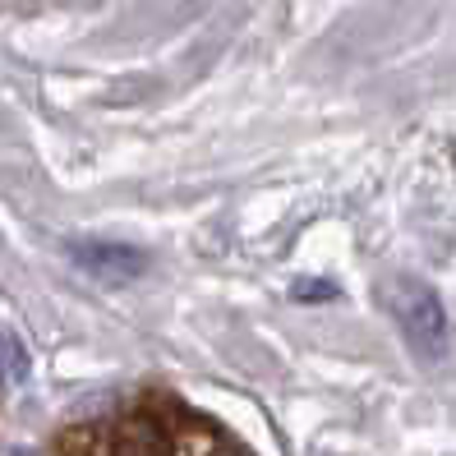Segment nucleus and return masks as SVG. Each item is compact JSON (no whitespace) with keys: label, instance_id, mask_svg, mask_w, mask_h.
Here are the masks:
<instances>
[{"label":"nucleus","instance_id":"1","mask_svg":"<svg viewBox=\"0 0 456 456\" xmlns=\"http://www.w3.org/2000/svg\"><path fill=\"white\" fill-rule=\"evenodd\" d=\"M379 300L392 314V323L401 328V337L411 341L415 355L424 360L452 355V323L434 286H424L419 277H406V273H392L379 281Z\"/></svg>","mask_w":456,"mask_h":456},{"label":"nucleus","instance_id":"2","mask_svg":"<svg viewBox=\"0 0 456 456\" xmlns=\"http://www.w3.org/2000/svg\"><path fill=\"white\" fill-rule=\"evenodd\" d=\"M69 258L97 281H134L148 267V254L116 240H69Z\"/></svg>","mask_w":456,"mask_h":456},{"label":"nucleus","instance_id":"3","mask_svg":"<svg viewBox=\"0 0 456 456\" xmlns=\"http://www.w3.org/2000/svg\"><path fill=\"white\" fill-rule=\"evenodd\" d=\"M111 456H171V438L167 428L148 419V415H129L116 424L111 434Z\"/></svg>","mask_w":456,"mask_h":456},{"label":"nucleus","instance_id":"4","mask_svg":"<svg viewBox=\"0 0 456 456\" xmlns=\"http://www.w3.org/2000/svg\"><path fill=\"white\" fill-rule=\"evenodd\" d=\"M290 295H295V300H332L337 286H328V281H300Z\"/></svg>","mask_w":456,"mask_h":456},{"label":"nucleus","instance_id":"5","mask_svg":"<svg viewBox=\"0 0 456 456\" xmlns=\"http://www.w3.org/2000/svg\"><path fill=\"white\" fill-rule=\"evenodd\" d=\"M212 456H249V452H240V447H217Z\"/></svg>","mask_w":456,"mask_h":456}]
</instances>
